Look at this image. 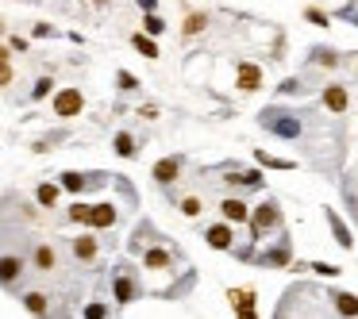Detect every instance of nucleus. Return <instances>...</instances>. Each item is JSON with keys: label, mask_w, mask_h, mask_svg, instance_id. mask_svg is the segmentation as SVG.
I'll return each mask as SVG.
<instances>
[{"label": "nucleus", "mask_w": 358, "mask_h": 319, "mask_svg": "<svg viewBox=\"0 0 358 319\" xmlns=\"http://www.w3.org/2000/svg\"><path fill=\"white\" fill-rule=\"evenodd\" d=\"M304 112H289V108H281V104H270V108H262L258 112V127L266 131V135L273 139H285V143H297L300 135H304Z\"/></svg>", "instance_id": "obj_1"}, {"label": "nucleus", "mask_w": 358, "mask_h": 319, "mask_svg": "<svg viewBox=\"0 0 358 319\" xmlns=\"http://www.w3.org/2000/svg\"><path fill=\"white\" fill-rule=\"evenodd\" d=\"M247 227H251V242H262L270 231H281V227H285L281 204L273 200V196H266L258 208H251V220H247Z\"/></svg>", "instance_id": "obj_2"}, {"label": "nucleus", "mask_w": 358, "mask_h": 319, "mask_svg": "<svg viewBox=\"0 0 358 319\" xmlns=\"http://www.w3.org/2000/svg\"><path fill=\"white\" fill-rule=\"evenodd\" d=\"M50 112L58 119L81 116V112H85V93H81L78 85H66V88H58V93H50Z\"/></svg>", "instance_id": "obj_3"}, {"label": "nucleus", "mask_w": 358, "mask_h": 319, "mask_svg": "<svg viewBox=\"0 0 358 319\" xmlns=\"http://www.w3.org/2000/svg\"><path fill=\"white\" fill-rule=\"evenodd\" d=\"M254 261H258V265H266V270H289V265H293V246H289V239H278V246L262 250Z\"/></svg>", "instance_id": "obj_4"}, {"label": "nucleus", "mask_w": 358, "mask_h": 319, "mask_svg": "<svg viewBox=\"0 0 358 319\" xmlns=\"http://www.w3.org/2000/svg\"><path fill=\"white\" fill-rule=\"evenodd\" d=\"M262 81H266L262 66H254V62H235V88H239V93H258Z\"/></svg>", "instance_id": "obj_5"}, {"label": "nucleus", "mask_w": 358, "mask_h": 319, "mask_svg": "<svg viewBox=\"0 0 358 319\" xmlns=\"http://www.w3.org/2000/svg\"><path fill=\"white\" fill-rule=\"evenodd\" d=\"M116 220H120V208L112 200H100V204H89V227L93 231H108V227H116Z\"/></svg>", "instance_id": "obj_6"}, {"label": "nucleus", "mask_w": 358, "mask_h": 319, "mask_svg": "<svg viewBox=\"0 0 358 319\" xmlns=\"http://www.w3.org/2000/svg\"><path fill=\"white\" fill-rule=\"evenodd\" d=\"M23 273H27V261L20 254H0V285L4 289H16L23 281Z\"/></svg>", "instance_id": "obj_7"}, {"label": "nucleus", "mask_w": 358, "mask_h": 319, "mask_svg": "<svg viewBox=\"0 0 358 319\" xmlns=\"http://www.w3.org/2000/svg\"><path fill=\"white\" fill-rule=\"evenodd\" d=\"M320 100H324V108H328L331 116H347V108H350V93H347V85H339V81L324 85Z\"/></svg>", "instance_id": "obj_8"}, {"label": "nucleus", "mask_w": 358, "mask_h": 319, "mask_svg": "<svg viewBox=\"0 0 358 319\" xmlns=\"http://www.w3.org/2000/svg\"><path fill=\"white\" fill-rule=\"evenodd\" d=\"M204 242H208L212 250H235V227L227 220L212 223V227H204Z\"/></svg>", "instance_id": "obj_9"}, {"label": "nucleus", "mask_w": 358, "mask_h": 319, "mask_svg": "<svg viewBox=\"0 0 358 319\" xmlns=\"http://www.w3.org/2000/svg\"><path fill=\"white\" fill-rule=\"evenodd\" d=\"M139 281L131 277V270H120L116 277H112V300L116 304H131V300H139Z\"/></svg>", "instance_id": "obj_10"}, {"label": "nucleus", "mask_w": 358, "mask_h": 319, "mask_svg": "<svg viewBox=\"0 0 358 319\" xmlns=\"http://www.w3.org/2000/svg\"><path fill=\"white\" fill-rule=\"evenodd\" d=\"M220 215L232 227H247V220H251V204L243 200V196H223L220 200Z\"/></svg>", "instance_id": "obj_11"}, {"label": "nucleus", "mask_w": 358, "mask_h": 319, "mask_svg": "<svg viewBox=\"0 0 358 319\" xmlns=\"http://www.w3.org/2000/svg\"><path fill=\"white\" fill-rule=\"evenodd\" d=\"M104 177L108 174H78V169H66L58 185L66 189V193H85V189H97V185H104Z\"/></svg>", "instance_id": "obj_12"}, {"label": "nucleus", "mask_w": 358, "mask_h": 319, "mask_svg": "<svg viewBox=\"0 0 358 319\" xmlns=\"http://www.w3.org/2000/svg\"><path fill=\"white\" fill-rule=\"evenodd\" d=\"M324 220H328V227H331L339 246H343V250H355V235H350V227L343 223V215H339L335 208H324Z\"/></svg>", "instance_id": "obj_13"}, {"label": "nucleus", "mask_w": 358, "mask_h": 319, "mask_svg": "<svg viewBox=\"0 0 358 319\" xmlns=\"http://www.w3.org/2000/svg\"><path fill=\"white\" fill-rule=\"evenodd\" d=\"M143 270L170 273V270H174V250H166V246H150V250H143Z\"/></svg>", "instance_id": "obj_14"}, {"label": "nucleus", "mask_w": 358, "mask_h": 319, "mask_svg": "<svg viewBox=\"0 0 358 319\" xmlns=\"http://www.w3.org/2000/svg\"><path fill=\"white\" fill-rule=\"evenodd\" d=\"M31 265L39 273H54L58 270V250L50 246V242H35V250H31Z\"/></svg>", "instance_id": "obj_15"}, {"label": "nucleus", "mask_w": 358, "mask_h": 319, "mask_svg": "<svg viewBox=\"0 0 358 319\" xmlns=\"http://www.w3.org/2000/svg\"><path fill=\"white\" fill-rule=\"evenodd\" d=\"M69 250H74V258H78L81 265H93L97 254H100V242L93 239V235H78V239L69 242Z\"/></svg>", "instance_id": "obj_16"}, {"label": "nucleus", "mask_w": 358, "mask_h": 319, "mask_svg": "<svg viewBox=\"0 0 358 319\" xmlns=\"http://www.w3.org/2000/svg\"><path fill=\"white\" fill-rule=\"evenodd\" d=\"M150 177H155L158 185H174L177 177H181V158H158Z\"/></svg>", "instance_id": "obj_17"}, {"label": "nucleus", "mask_w": 358, "mask_h": 319, "mask_svg": "<svg viewBox=\"0 0 358 319\" xmlns=\"http://www.w3.org/2000/svg\"><path fill=\"white\" fill-rule=\"evenodd\" d=\"M227 300H232V308L239 319L254 316V304H258V296H254V289H232L227 292Z\"/></svg>", "instance_id": "obj_18"}, {"label": "nucleus", "mask_w": 358, "mask_h": 319, "mask_svg": "<svg viewBox=\"0 0 358 319\" xmlns=\"http://www.w3.org/2000/svg\"><path fill=\"white\" fill-rule=\"evenodd\" d=\"M331 308L339 311V319H358V296L355 292H328Z\"/></svg>", "instance_id": "obj_19"}, {"label": "nucleus", "mask_w": 358, "mask_h": 319, "mask_svg": "<svg viewBox=\"0 0 358 319\" xmlns=\"http://www.w3.org/2000/svg\"><path fill=\"white\" fill-rule=\"evenodd\" d=\"M23 308H27L31 316H39V319H50V296L39 292V289H31V292H23Z\"/></svg>", "instance_id": "obj_20"}, {"label": "nucleus", "mask_w": 358, "mask_h": 319, "mask_svg": "<svg viewBox=\"0 0 358 319\" xmlns=\"http://www.w3.org/2000/svg\"><path fill=\"white\" fill-rule=\"evenodd\" d=\"M112 150H116V158H124V162H131V158H139V143L131 131H116V139H112Z\"/></svg>", "instance_id": "obj_21"}, {"label": "nucleus", "mask_w": 358, "mask_h": 319, "mask_svg": "<svg viewBox=\"0 0 358 319\" xmlns=\"http://www.w3.org/2000/svg\"><path fill=\"white\" fill-rule=\"evenodd\" d=\"M223 181L232 185V189H262V174H258V169H232Z\"/></svg>", "instance_id": "obj_22"}, {"label": "nucleus", "mask_w": 358, "mask_h": 319, "mask_svg": "<svg viewBox=\"0 0 358 319\" xmlns=\"http://www.w3.org/2000/svg\"><path fill=\"white\" fill-rule=\"evenodd\" d=\"M309 62H312V66H328V69H335L343 58H339V50H331V47H312V50H309Z\"/></svg>", "instance_id": "obj_23"}, {"label": "nucleus", "mask_w": 358, "mask_h": 319, "mask_svg": "<svg viewBox=\"0 0 358 319\" xmlns=\"http://www.w3.org/2000/svg\"><path fill=\"white\" fill-rule=\"evenodd\" d=\"M204 27H208V12H189L185 23H181V35L185 39H193V35H201Z\"/></svg>", "instance_id": "obj_24"}, {"label": "nucleus", "mask_w": 358, "mask_h": 319, "mask_svg": "<svg viewBox=\"0 0 358 319\" xmlns=\"http://www.w3.org/2000/svg\"><path fill=\"white\" fill-rule=\"evenodd\" d=\"M58 193H62V185H50V181L35 185V200H39V208H54V204H58Z\"/></svg>", "instance_id": "obj_25"}, {"label": "nucleus", "mask_w": 358, "mask_h": 319, "mask_svg": "<svg viewBox=\"0 0 358 319\" xmlns=\"http://www.w3.org/2000/svg\"><path fill=\"white\" fill-rule=\"evenodd\" d=\"M131 47H135L143 58H158V54H162V50H158V43L150 39V35H143V31H135V35H131Z\"/></svg>", "instance_id": "obj_26"}, {"label": "nucleus", "mask_w": 358, "mask_h": 319, "mask_svg": "<svg viewBox=\"0 0 358 319\" xmlns=\"http://www.w3.org/2000/svg\"><path fill=\"white\" fill-rule=\"evenodd\" d=\"M143 35H150V39L166 35V20L158 16V12H143Z\"/></svg>", "instance_id": "obj_27"}, {"label": "nucleus", "mask_w": 358, "mask_h": 319, "mask_svg": "<svg viewBox=\"0 0 358 319\" xmlns=\"http://www.w3.org/2000/svg\"><path fill=\"white\" fill-rule=\"evenodd\" d=\"M254 162L266 165V169H297V162H289V158H278V154H266V150H258V154H254Z\"/></svg>", "instance_id": "obj_28"}, {"label": "nucleus", "mask_w": 358, "mask_h": 319, "mask_svg": "<svg viewBox=\"0 0 358 319\" xmlns=\"http://www.w3.org/2000/svg\"><path fill=\"white\" fill-rule=\"evenodd\" d=\"M139 85H143V81H139L131 69H116V88L120 93H139Z\"/></svg>", "instance_id": "obj_29"}, {"label": "nucleus", "mask_w": 358, "mask_h": 319, "mask_svg": "<svg viewBox=\"0 0 358 319\" xmlns=\"http://www.w3.org/2000/svg\"><path fill=\"white\" fill-rule=\"evenodd\" d=\"M278 93H281V97H304V93H309V85H304L300 78H285L278 85Z\"/></svg>", "instance_id": "obj_30"}, {"label": "nucleus", "mask_w": 358, "mask_h": 319, "mask_svg": "<svg viewBox=\"0 0 358 319\" xmlns=\"http://www.w3.org/2000/svg\"><path fill=\"white\" fill-rule=\"evenodd\" d=\"M62 139H66V131H54V135H43V139H35V146H31V150H35V154H47V150H54V143H62Z\"/></svg>", "instance_id": "obj_31"}, {"label": "nucleus", "mask_w": 358, "mask_h": 319, "mask_svg": "<svg viewBox=\"0 0 358 319\" xmlns=\"http://www.w3.org/2000/svg\"><path fill=\"white\" fill-rule=\"evenodd\" d=\"M304 20H309L312 27H328V23H331V16H328L324 8H316V4H309V8H304Z\"/></svg>", "instance_id": "obj_32"}, {"label": "nucleus", "mask_w": 358, "mask_h": 319, "mask_svg": "<svg viewBox=\"0 0 358 319\" xmlns=\"http://www.w3.org/2000/svg\"><path fill=\"white\" fill-rule=\"evenodd\" d=\"M177 208H181V215H189V220H197V215L204 212V200H201V196H185V200L177 204Z\"/></svg>", "instance_id": "obj_33"}, {"label": "nucleus", "mask_w": 358, "mask_h": 319, "mask_svg": "<svg viewBox=\"0 0 358 319\" xmlns=\"http://www.w3.org/2000/svg\"><path fill=\"white\" fill-rule=\"evenodd\" d=\"M50 93H54V78H39L31 85V100H47Z\"/></svg>", "instance_id": "obj_34"}, {"label": "nucleus", "mask_w": 358, "mask_h": 319, "mask_svg": "<svg viewBox=\"0 0 358 319\" xmlns=\"http://www.w3.org/2000/svg\"><path fill=\"white\" fill-rule=\"evenodd\" d=\"M312 270H316L320 277H339V273H343L339 265H331V261H312Z\"/></svg>", "instance_id": "obj_35"}, {"label": "nucleus", "mask_w": 358, "mask_h": 319, "mask_svg": "<svg viewBox=\"0 0 358 319\" xmlns=\"http://www.w3.org/2000/svg\"><path fill=\"white\" fill-rule=\"evenodd\" d=\"M85 319H108V304H100V300H93L85 308Z\"/></svg>", "instance_id": "obj_36"}, {"label": "nucleus", "mask_w": 358, "mask_h": 319, "mask_svg": "<svg viewBox=\"0 0 358 319\" xmlns=\"http://www.w3.org/2000/svg\"><path fill=\"white\" fill-rule=\"evenodd\" d=\"M69 220H74V223H85L89 220V204H74V208H69Z\"/></svg>", "instance_id": "obj_37"}, {"label": "nucleus", "mask_w": 358, "mask_h": 319, "mask_svg": "<svg viewBox=\"0 0 358 319\" xmlns=\"http://www.w3.org/2000/svg\"><path fill=\"white\" fill-rule=\"evenodd\" d=\"M31 35H35V39H54L58 31L50 27V23H35V27H31Z\"/></svg>", "instance_id": "obj_38"}, {"label": "nucleus", "mask_w": 358, "mask_h": 319, "mask_svg": "<svg viewBox=\"0 0 358 319\" xmlns=\"http://www.w3.org/2000/svg\"><path fill=\"white\" fill-rule=\"evenodd\" d=\"M12 85V62H0V88Z\"/></svg>", "instance_id": "obj_39"}, {"label": "nucleus", "mask_w": 358, "mask_h": 319, "mask_svg": "<svg viewBox=\"0 0 358 319\" xmlns=\"http://www.w3.org/2000/svg\"><path fill=\"white\" fill-rule=\"evenodd\" d=\"M8 50H16V54H23V50H27V39H23V35H12V39H8Z\"/></svg>", "instance_id": "obj_40"}, {"label": "nucleus", "mask_w": 358, "mask_h": 319, "mask_svg": "<svg viewBox=\"0 0 358 319\" xmlns=\"http://www.w3.org/2000/svg\"><path fill=\"white\" fill-rule=\"evenodd\" d=\"M139 116H143V119H158V108L155 104H143V108H139Z\"/></svg>", "instance_id": "obj_41"}, {"label": "nucleus", "mask_w": 358, "mask_h": 319, "mask_svg": "<svg viewBox=\"0 0 358 319\" xmlns=\"http://www.w3.org/2000/svg\"><path fill=\"white\" fill-rule=\"evenodd\" d=\"M139 12H158V0H135Z\"/></svg>", "instance_id": "obj_42"}, {"label": "nucleus", "mask_w": 358, "mask_h": 319, "mask_svg": "<svg viewBox=\"0 0 358 319\" xmlns=\"http://www.w3.org/2000/svg\"><path fill=\"white\" fill-rule=\"evenodd\" d=\"M339 16H347V20H355V27H358V8H355V4H347V8L339 12Z\"/></svg>", "instance_id": "obj_43"}, {"label": "nucleus", "mask_w": 358, "mask_h": 319, "mask_svg": "<svg viewBox=\"0 0 358 319\" xmlns=\"http://www.w3.org/2000/svg\"><path fill=\"white\" fill-rule=\"evenodd\" d=\"M89 4H93V8H108V4H112V0H89Z\"/></svg>", "instance_id": "obj_44"}, {"label": "nucleus", "mask_w": 358, "mask_h": 319, "mask_svg": "<svg viewBox=\"0 0 358 319\" xmlns=\"http://www.w3.org/2000/svg\"><path fill=\"white\" fill-rule=\"evenodd\" d=\"M0 62H8V47L4 43H0Z\"/></svg>", "instance_id": "obj_45"}, {"label": "nucleus", "mask_w": 358, "mask_h": 319, "mask_svg": "<svg viewBox=\"0 0 358 319\" xmlns=\"http://www.w3.org/2000/svg\"><path fill=\"white\" fill-rule=\"evenodd\" d=\"M0 35H4V20H0Z\"/></svg>", "instance_id": "obj_46"}]
</instances>
